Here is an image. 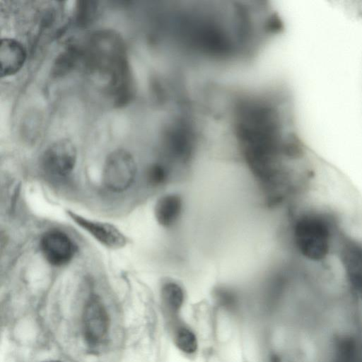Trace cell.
I'll list each match as a JSON object with an SVG mask.
<instances>
[{"label":"cell","instance_id":"6","mask_svg":"<svg viewBox=\"0 0 362 362\" xmlns=\"http://www.w3.org/2000/svg\"><path fill=\"white\" fill-rule=\"evenodd\" d=\"M43 256L52 265L61 267L69 263L75 253V246L64 233L52 230L45 233L40 241Z\"/></svg>","mask_w":362,"mask_h":362},{"label":"cell","instance_id":"7","mask_svg":"<svg viewBox=\"0 0 362 362\" xmlns=\"http://www.w3.org/2000/svg\"><path fill=\"white\" fill-rule=\"evenodd\" d=\"M108 326V315L103 304L98 296H91L83 313V330L86 341L91 344L100 342L107 332Z\"/></svg>","mask_w":362,"mask_h":362},{"label":"cell","instance_id":"5","mask_svg":"<svg viewBox=\"0 0 362 362\" xmlns=\"http://www.w3.org/2000/svg\"><path fill=\"white\" fill-rule=\"evenodd\" d=\"M70 218L107 248L118 250L127 245L126 236L114 225L89 219L74 211H67Z\"/></svg>","mask_w":362,"mask_h":362},{"label":"cell","instance_id":"8","mask_svg":"<svg viewBox=\"0 0 362 362\" xmlns=\"http://www.w3.org/2000/svg\"><path fill=\"white\" fill-rule=\"evenodd\" d=\"M26 59L27 52L21 42L11 37L1 40L0 72L1 78L17 74L23 66Z\"/></svg>","mask_w":362,"mask_h":362},{"label":"cell","instance_id":"16","mask_svg":"<svg viewBox=\"0 0 362 362\" xmlns=\"http://www.w3.org/2000/svg\"><path fill=\"white\" fill-rule=\"evenodd\" d=\"M216 298L219 304L227 308H233L237 303L236 296L232 291L221 288L216 291Z\"/></svg>","mask_w":362,"mask_h":362},{"label":"cell","instance_id":"15","mask_svg":"<svg viewBox=\"0 0 362 362\" xmlns=\"http://www.w3.org/2000/svg\"><path fill=\"white\" fill-rule=\"evenodd\" d=\"M168 177V170L165 165L154 163L147 169L146 177L147 182L152 186H159L165 182Z\"/></svg>","mask_w":362,"mask_h":362},{"label":"cell","instance_id":"13","mask_svg":"<svg viewBox=\"0 0 362 362\" xmlns=\"http://www.w3.org/2000/svg\"><path fill=\"white\" fill-rule=\"evenodd\" d=\"M98 7V1H78L75 9L77 25L81 28H86L90 25L95 18Z\"/></svg>","mask_w":362,"mask_h":362},{"label":"cell","instance_id":"10","mask_svg":"<svg viewBox=\"0 0 362 362\" xmlns=\"http://www.w3.org/2000/svg\"><path fill=\"white\" fill-rule=\"evenodd\" d=\"M182 211V201L177 194H170L161 197L155 206V217L163 227L174 226L180 218Z\"/></svg>","mask_w":362,"mask_h":362},{"label":"cell","instance_id":"4","mask_svg":"<svg viewBox=\"0 0 362 362\" xmlns=\"http://www.w3.org/2000/svg\"><path fill=\"white\" fill-rule=\"evenodd\" d=\"M77 160V150L69 139H58L44 151L41 163L43 169L50 175L63 177L74 170Z\"/></svg>","mask_w":362,"mask_h":362},{"label":"cell","instance_id":"3","mask_svg":"<svg viewBox=\"0 0 362 362\" xmlns=\"http://www.w3.org/2000/svg\"><path fill=\"white\" fill-rule=\"evenodd\" d=\"M136 175L134 156L125 149L112 151L106 158L103 169V182L109 190L121 192L133 183Z\"/></svg>","mask_w":362,"mask_h":362},{"label":"cell","instance_id":"17","mask_svg":"<svg viewBox=\"0 0 362 362\" xmlns=\"http://www.w3.org/2000/svg\"><path fill=\"white\" fill-rule=\"evenodd\" d=\"M46 362H60V361H46Z\"/></svg>","mask_w":362,"mask_h":362},{"label":"cell","instance_id":"11","mask_svg":"<svg viewBox=\"0 0 362 362\" xmlns=\"http://www.w3.org/2000/svg\"><path fill=\"white\" fill-rule=\"evenodd\" d=\"M83 64V51L81 45H68L56 57L52 69L53 76H63Z\"/></svg>","mask_w":362,"mask_h":362},{"label":"cell","instance_id":"1","mask_svg":"<svg viewBox=\"0 0 362 362\" xmlns=\"http://www.w3.org/2000/svg\"><path fill=\"white\" fill-rule=\"evenodd\" d=\"M83 47V64L95 83L117 107L127 105L134 95V81L127 47L116 31L103 29L93 33Z\"/></svg>","mask_w":362,"mask_h":362},{"label":"cell","instance_id":"12","mask_svg":"<svg viewBox=\"0 0 362 362\" xmlns=\"http://www.w3.org/2000/svg\"><path fill=\"white\" fill-rule=\"evenodd\" d=\"M161 298L167 310L170 313L175 314L180 310L184 303L183 289L177 283L166 282L161 288Z\"/></svg>","mask_w":362,"mask_h":362},{"label":"cell","instance_id":"2","mask_svg":"<svg viewBox=\"0 0 362 362\" xmlns=\"http://www.w3.org/2000/svg\"><path fill=\"white\" fill-rule=\"evenodd\" d=\"M293 238L298 251L307 259L319 261L329 252V227L319 215L310 214L298 218L294 225Z\"/></svg>","mask_w":362,"mask_h":362},{"label":"cell","instance_id":"14","mask_svg":"<svg viewBox=\"0 0 362 362\" xmlns=\"http://www.w3.org/2000/svg\"><path fill=\"white\" fill-rule=\"evenodd\" d=\"M175 342L177 347L185 354H192L197 350L196 335L189 328L179 327L175 334Z\"/></svg>","mask_w":362,"mask_h":362},{"label":"cell","instance_id":"9","mask_svg":"<svg viewBox=\"0 0 362 362\" xmlns=\"http://www.w3.org/2000/svg\"><path fill=\"white\" fill-rule=\"evenodd\" d=\"M342 260L352 287L362 296V244H346L343 248Z\"/></svg>","mask_w":362,"mask_h":362}]
</instances>
